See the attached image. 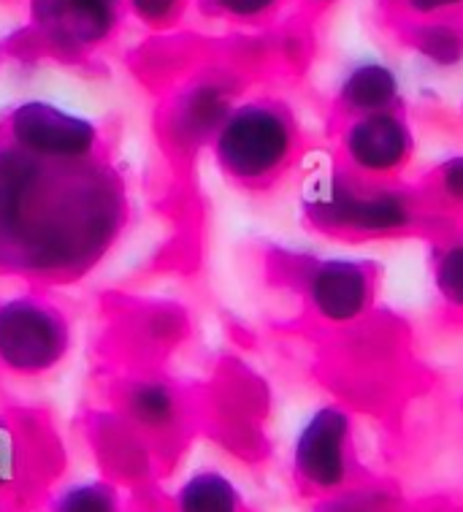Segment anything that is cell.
Masks as SVG:
<instances>
[{
  "label": "cell",
  "mask_w": 463,
  "mask_h": 512,
  "mask_svg": "<svg viewBox=\"0 0 463 512\" xmlns=\"http://www.w3.org/2000/svg\"><path fill=\"white\" fill-rule=\"evenodd\" d=\"M130 217L117 155L55 160L0 139V280L76 285L109 258Z\"/></svg>",
  "instance_id": "obj_1"
},
{
  "label": "cell",
  "mask_w": 463,
  "mask_h": 512,
  "mask_svg": "<svg viewBox=\"0 0 463 512\" xmlns=\"http://www.w3.org/2000/svg\"><path fill=\"white\" fill-rule=\"evenodd\" d=\"M423 190L363 179L334 160L317 168L301 190V220L309 231L339 242H390L423 233L436 220Z\"/></svg>",
  "instance_id": "obj_2"
},
{
  "label": "cell",
  "mask_w": 463,
  "mask_h": 512,
  "mask_svg": "<svg viewBox=\"0 0 463 512\" xmlns=\"http://www.w3.org/2000/svg\"><path fill=\"white\" fill-rule=\"evenodd\" d=\"M214 166L241 193H269L293 174L306 152L298 112L277 95L239 98L214 133Z\"/></svg>",
  "instance_id": "obj_3"
},
{
  "label": "cell",
  "mask_w": 463,
  "mask_h": 512,
  "mask_svg": "<svg viewBox=\"0 0 463 512\" xmlns=\"http://www.w3.org/2000/svg\"><path fill=\"white\" fill-rule=\"evenodd\" d=\"M106 410L136 431L155 458L160 480L174 472L204 431V401L195 388L155 366H133L106 382Z\"/></svg>",
  "instance_id": "obj_4"
},
{
  "label": "cell",
  "mask_w": 463,
  "mask_h": 512,
  "mask_svg": "<svg viewBox=\"0 0 463 512\" xmlns=\"http://www.w3.org/2000/svg\"><path fill=\"white\" fill-rule=\"evenodd\" d=\"M68 469L55 415L38 404H0V499L17 512H41Z\"/></svg>",
  "instance_id": "obj_5"
},
{
  "label": "cell",
  "mask_w": 463,
  "mask_h": 512,
  "mask_svg": "<svg viewBox=\"0 0 463 512\" xmlns=\"http://www.w3.org/2000/svg\"><path fill=\"white\" fill-rule=\"evenodd\" d=\"M271 266L290 282L306 315L323 328H350L366 320L380 290V266L352 255L277 252Z\"/></svg>",
  "instance_id": "obj_6"
},
{
  "label": "cell",
  "mask_w": 463,
  "mask_h": 512,
  "mask_svg": "<svg viewBox=\"0 0 463 512\" xmlns=\"http://www.w3.org/2000/svg\"><path fill=\"white\" fill-rule=\"evenodd\" d=\"M28 28L11 52L63 66H90L114 44L125 22V0H28Z\"/></svg>",
  "instance_id": "obj_7"
},
{
  "label": "cell",
  "mask_w": 463,
  "mask_h": 512,
  "mask_svg": "<svg viewBox=\"0 0 463 512\" xmlns=\"http://www.w3.org/2000/svg\"><path fill=\"white\" fill-rule=\"evenodd\" d=\"M71 345V315L52 298V290L22 288L0 298V377L38 380L63 364Z\"/></svg>",
  "instance_id": "obj_8"
},
{
  "label": "cell",
  "mask_w": 463,
  "mask_h": 512,
  "mask_svg": "<svg viewBox=\"0 0 463 512\" xmlns=\"http://www.w3.org/2000/svg\"><path fill=\"white\" fill-rule=\"evenodd\" d=\"M355 475L358 458L352 412L339 401L317 407L298 429L290 453V480L296 494L320 502L358 483Z\"/></svg>",
  "instance_id": "obj_9"
},
{
  "label": "cell",
  "mask_w": 463,
  "mask_h": 512,
  "mask_svg": "<svg viewBox=\"0 0 463 512\" xmlns=\"http://www.w3.org/2000/svg\"><path fill=\"white\" fill-rule=\"evenodd\" d=\"M0 139L55 160L117 155V136L106 125L63 112L47 101H25L9 109L0 117Z\"/></svg>",
  "instance_id": "obj_10"
},
{
  "label": "cell",
  "mask_w": 463,
  "mask_h": 512,
  "mask_svg": "<svg viewBox=\"0 0 463 512\" xmlns=\"http://www.w3.org/2000/svg\"><path fill=\"white\" fill-rule=\"evenodd\" d=\"M417 133L404 109L358 114L339 120L336 160L363 179L396 182L409 171Z\"/></svg>",
  "instance_id": "obj_11"
},
{
  "label": "cell",
  "mask_w": 463,
  "mask_h": 512,
  "mask_svg": "<svg viewBox=\"0 0 463 512\" xmlns=\"http://www.w3.org/2000/svg\"><path fill=\"white\" fill-rule=\"evenodd\" d=\"M239 98V84L223 74L193 76L174 90L158 112V133L171 158H190L201 147H209Z\"/></svg>",
  "instance_id": "obj_12"
},
{
  "label": "cell",
  "mask_w": 463,
  "mask_h": 512,
  "mask_svg": "<svg viewBox=\"0 0 463 512\" xmlns=\"http://www.w3.org/2000/svg\"><path fill=\"white\" fill-rule=\"evenodd\" d=\"M401 103L404 87L399 71L380 57H361L350 63L334 87V114L339 120L401 109Z\"/></svg>",
  "instance_id": "obj_13"
},
{
  "label": "cell",
  "mask_w": 463,
  "mask_h": 512,
  "mask_svg": "<svg viewBox=\"0 0 463 512\" xmlns=\"http://www.w3.org/2000/svg\"><path fill=\"white\" fill-rule=\"evenodd\" d=\"M168 512H255L220 469H198L168 496Z\"/></svg>",
  "instance_id": "obj_14"
},
{
  "label": "cell",
  "mask_w": 463,
  "mask_h": 512,
  "mask_svg": "<svg viewBox=\"0 0 463 512\" xmlns=\"http://www.w3.org/2000/svg\"><path fill=\"white\" fill-rule=\"evenodd\" d=\"M399 25L404 44L431 66L455 68L463 63V14L461 17L409 19Z\"/></svg>",
  "instance_id": "obj_15"
},
{
  "label": "cell",
  "mask_w": 463,
  "mask_h": 512,
  "mask_svg": "<svg viewBox=\"0 0 463 512\" xmlns=\"http://www.w3.org/2000/svg\"><path fill=\"white\" fill-rule=\"evenodd\" d=\"M431 285L447 315L463 317V233H439L428 250Z\"/></svg>",
  "instance_id": "obj_16"
},
{
  "label": "cell",
  "mask_w": 463,
  "mask_h": 512,
  "mask_svg": "<svg viewBox=\"0 0 463 512\" xmlns=\"http://www.w3.org/2000/svg\"><path fill=\"white\" fill-rule=\"evenodd\" d=\"M41 512H130V507L120 485L98 477L90 483L65 485L63 491H55Z\"/></svg>",
  "instance_id": "obj_17"
},
{
  "label": "cell",
  "mask_w": 463,
  "mask_h": 512,
  "mask_svg": "<svg viewBox=\"0 0 463 512\" xmlns=\"http://www.w3.org/2000/svg\"><path fill=\"white\" fill-rule=\"evenodd\" d=\"M285 3L288 0H193L195 9L206 19L233 28H263L285 9Z\"/></svg>",
  "instance_id": "obj_18"
},
{
  "label": "cell",
  "mask_w": 463,
  "mask_h": 512,
  "mask_svg": "<svg viewBox=\"0 0 463 512\" xmlns=\"http://www.w3.org/2000/svg\"><path fill=\"white\" fill-rule=\"evenodd\" d=\"M420 190L436 212L463 215V152L439 160Z\"/></svg>",
  "instance_id": "obj_19"
},
{
  "label": "cell",
  "mask_w": 463,
  "mask_h": 512,
  "mask_svg": "<svg viewBox=\"0 0 463 512\" xmlns=\"http://www.w3.org/2000/svg\"><path fill=\"white\" fill-rule=\"evenodd\" d=\"M193 6V0H125V9L133 19H139L141 25L149 30H174L187 9Z\"/></svg>",
  "instance_id": "obj_20"
},
{
  "label": "cell",
  "mask_w": 463,
  "mask_h": 512,
  "mask_svg": "<svg viewBox=\"0 0 463 512\" xmlns=\"http://www.w3.org/2000/svg\"><path fill=\"white\" fill-rule=\"evenodd\" d=\"M388 6L396 11L399 22H409V19L461 17L463 14V0H390Z\"/></svg>",
  "instance_id": "obj_21"
},
{
  "label": "cell",
  "mask_w": 463,
  "mask_h": 512,
  "mask_svg": "<svg viewBox=\"0 0 463 512\" xmlns=\"http://www.w3.org/2000/svg\"><path fill=\"white\" fill-rule=\"evenodd\" d=\"M304 3H309V6H334L339 0H304Z\"/></svg>",
  "instance_id": "obj_22"
},
{
  "label": "cell",
  "mask_w": 463,
  "mask_h": 512,
  "mask_svg": "<svg viewBox=\"0 0 463 512\" xmlns=\"http://www.w3.org/2000/svg\"><path fill=\"white\" fill-rule=\"evenodd\" d=\"M0 512H17V510H14L9 502H3V499H0Z\"/></svg>",
  "instance_id": "obj_23"
}]
</instances>
